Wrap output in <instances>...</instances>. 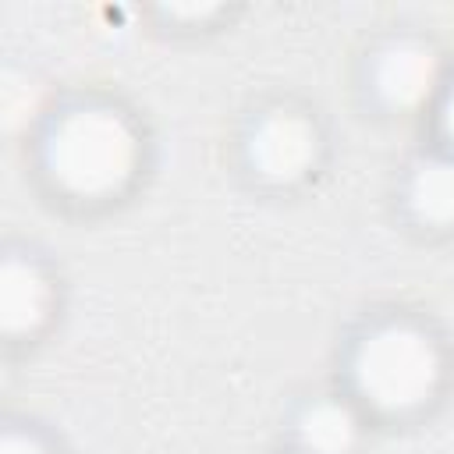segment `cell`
<instances>
[{
  "mask_svg": "<svg viewBox=\"0 0 454 454\" xmlns=\"http://www.w3.org/2000/svg\"><path fill=\"white\" fill-rule=\"evenodd\" d=\"M28 153L39 188L53 202L82 213L128 199L149 163L142 121L103 92H78L53 103Z\"/></svg>",
  "mask_w": 454,
  "mask_h": 454,
  "instance_id": "obj_1",
  "label": "cell"
},
{
  "mask_svg": "<svg viewBox=\"0 0 454 454\" xmlns=\"http://www.w3.org/2000/svg\"><path fill=\"white\" fill-rule=\"evenodd\" d=\"M454 355L443 330L411 309L365 312L337 355V387L372 426H411L447 397Z\"/></svg>",
  "mask_w": 454,
  "mask_h": 454,
  "instance_id": "obj_2",
  "label": "cell"
},
{
  "mask_svg": "<svg viewBox=\"0 0 454 454\" xmlns=\"http://www.w3.org/2000/svg\"><path fill=\"white\" fill-rule=\"evenodd\" d=\"M326 128L319 114L291 96L255 103L234 135V156L245 181L270 195H287L319 177L326 163Z\"/></svg>",
  "mask_w": 454,
  "mask_h": 454,
  "instance_id": "obj_3",
  "label": "cell"
},
{
  "mask_svg": "<svg viewBox=\"0 0 454 454\" xmlns=\"http://www.w3.org/2000/svg\"><path fill=\"white\" fill-rule=\"evenodd\" d=\"M447 71L450 60L436 46V39L415 28H394L365 46L358 60V92L365 110H372L376 117H429Z\"/></svg>",
  "mask_w": 454,
  "mask_h": 454,
  "instance_id": "obj_4",
  "label": "cell"
},
{
  "mask_svg": "<svg viewBox=\"0 0 454 454\" xmlns=\"http://www.w3.org/2000/svg\"><path fill=\"white\" fill-rule=\"evenodd\" d=\"M60 309V280L46 255L28 245H7L0 259V337L4 344H35Z\"/></svg>",
  "mask_w": 454,
  "mask_h": 454,
  "instance_id": "obj_5",
  "label": "cell"
},
{
  "mask_svg": "<svg viewBox=\"0 0 454 454\" xmlns=\"http://www.w3.org/2000/svg\"><path fill=\"white\" fill-rule=\"evenodd\" d=\"M394 206L401 223L426 238L454 234V156L433 142L415 149L397 167Z\"/></svg>",
  "mask_w": 454,
  "mask_h": 454,
  "instance_id": "obj_6",
  "label": "cell"
},
{
  "mask_svg": "<svg viewBox=\"0 0 454 454\" xmlns=\"http://www.w3.org/2000/svg\"><path fill=\"white\" fill-rule=\"evenodd\" d=\"M372 422L340 390H312L298 397L284 419V450L291 454H358Z\"/></svg>",
  "mask_w": 454,
  "mask_h": 454,
  "instance_id": "obj_7",
  "label": "cell"
},
{
  "mask_svg": "<svg viewBox=\"0 0 454 454\" xmlns=\"http://www.w3.org/2000/svg\"><path fill=\"white\" fill-rule=\"evenodd\" d=\"M0 454H64L60 443L35 422H18L11 419L4 426V436H0Z\"/></svg>",
  "mask_w": 454,
  "mask_h": 454,
  "instance_id": "obj_8",
  "label": "cell"
},
{
  "mask_svg": "<svg viewBox=\"0 0 454 454\" xmlns=\"http://www.w3.org/2000/svg\"><path fill=\"white\" fill-rule=\"evenodd\" d=\"M426 121H429V142L454 156V64H450V71L443 78V89H440Z\"/></svg>",
  "mask_w": 454,
  "mask_h": 454,
  "instance_id": "obj_9",
  "label": "cell"
},
{
  "mask_svg": "<svg viewBox=\"0 0 454 454\" xmlns=\"http://www.w3.org/2000/svg\"><path fill=\"white\" fill-rule=\"evenodd\" d=\"M223 7H216V4H202V7H177V4H170V7H163V14L170 18V21H209V18H216Z\"/></svg>",
  "mask_w": 454,
  "mask_h": 454,
  "instance_id": "obj_10",
  "label": "cell"
},
{
  "mask_svg": "<svg viewBox=\"0 0 454 454\" xmlns=\"http://www.w3.org/2000/svg\"><path fill=\"white\" fill-rule=\"evenodd\" d=\"M280 454H291V450H280Z\"/></svg>",
  "mask_w": 454,
  "mask_h": 454,
  "instance_id": "obj_11",
  "label": "cell"
}]
</instances>
